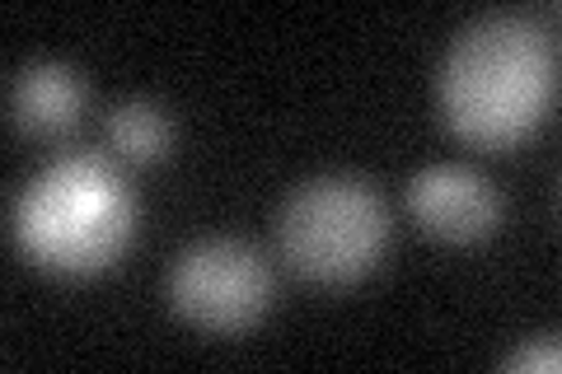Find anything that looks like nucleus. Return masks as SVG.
I'll use <instances>...</instances> for the list:
<instances>
[{
  "mask_svg": "<svg viewBox=\"0 0 562 374\" xmlns=\"http://www.w3.org/2000/svg\"><path fill=\"white\" fill-rule=\"evenodd\" d=\"M558 94V38L530 10L479 14L450 43L436 103L446 127L479 150H506L530 136Z\"/></svg>",
  "mask_w": 562,
  "mask_h": 374,
  "instance_id": "obj_1",
  "label": "nucleus"
},
{
  "mask_svg": "<svg viewBox=\"0 0 562 374\" xmlns=\"http://www.w3.org/2000/svg\"><path fill=\"white\" fill-rule=\"evenodd\" d=\"M14 248L61 276L113 267L136 239V192L113 159L94 150L61 155L10 206Z\"/></svg>",
  "mask_w": 562,
  "mask_h": 374,
  "instance_id": "obj_2",
  "label": "nucleus"
},
{
  "mask_svg": "<svg viewBox=\"0 0 562 374\" xmlns=\"http://www.w3.org/2000/svg\"><path fill=\"white\" fill-rule=\"evenodd\" d=\"M277 248L291 272L324 286H347L390 248V206L357 173H319L281 202Z\"/></svg>",
  "mask_w": 562,
  "mask_h": 374,
  "instance_id": "obj_3",
  "label": "nucleus"
},
{
  "mask_svg": "<svg viewBox=\"0 0 562 374\" xmlns=\"http://www.w3.org/2000/svg\"><path fill=\"white\" fill-rule=\"evenodd\" d=\"M169 305L202 332H244L272 305V267L244 239H192L169 267Z\"/></svg>",
  "mask_w": 562,
  "mask_h": 374,
  "instance_id": "obj_4",
  "label": "nucleus"
},
{
  "mask_svg": "<svg viewBox=\"0 0 562 374\" xmlns=\"http://www.w3.org/2000/svg\"><path fill=\"white\" fill-rule=\"evenodd\" d=\"M408 216L436 239L479 243L502 225V192L469 165H427L408 178Z\"/></svg>",
  "mask_w": 562,
  "mask_h": 374,
  "instance_id": "obj_5",
  "label": "nucleus"
},
{
  "mask_svg": "<svg viewBox=\"0 0 562 374\" xmlns=\"http://www.w3.org/2000/svg\"><path fill=\"white\" fill-rule=\"evenodd\" d=\"M85 103H90V84L76 66L66 61H29L10 76L5 89V113L10 122L33 140H57L80 127Z\"/></svg>",
  "mask_w": 562,
  "mask_h": 374,
  "instance_id": "obj_6",
  "label": "nucleus"
},
{
  "mask_svg": "<svg viewBox=\"0 0 562 374\" xmlns=\"http://www.w3.org/2000/svg\"><path fill=\"white\" fill-rule=\"evenodd\" d=\"M103 140L127 165H155L173 150V117L155 99H117L103 113Z\"/></svg>",
  "mask_w": 562,
  "mask_h": 374,
  "instance_id": "obj_7",
  "label": "nucleus"
},
{
  "mask_svg": "<svg viewBox=\"0 0 562 374\" xmlns=\"http://www.w3.org/2000/svg\"><path fill=\"white\" fill-rule=\"evenodd\" d=\"M562 365V351H558V337L549 332V337H535V342H525L520 351H512L506 355V370H516V374H525V370H558Z\"/></svg>",
  "mask_w": 562,
  "mask_h": 374,
  "instance_id": "obj_8",
  "label": "nucleus"
}]
</instances>
